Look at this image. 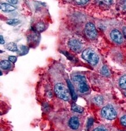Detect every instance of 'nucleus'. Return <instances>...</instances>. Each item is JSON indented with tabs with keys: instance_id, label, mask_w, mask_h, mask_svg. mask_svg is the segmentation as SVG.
<instances>
[{
	"instance_id": "13",
	"label": "nucleus",
	"mask_w": 126,
	"mask_h": 131,
	"mask_svg": "<svg viewBox=\"0 0 126 131\" xmlns=\"http://www.w3.org/2000/svg\"><path fill=\"white\" fill-rule=\"evenodd\" d=\"M119 84L121 88L126 89V75L121 76L120 80H119Z\"/></svg>"
},
{
	"instance_id": "25",
	"label": "nucleus",
	"mask_w": 126,
	"mask_h": 131,
	"mask_svg": "<svg viewBox=\"0 0 126 131\" xmlns=\"http://www.w3.org/2000/svg\"><path fill=\"white\" fill-rule=\"evenodd\" d=\"M0 38H1V39H0V42H1V44H4V43H5V41H4V38L2 35H1V36H0Z\"/></svg>"
},
{
	"instance_id": "2",
	"label": "nucleus",
	"mask_w": 126,
	"mask_h": 131,
	"mask_svg": "<svg viewBox=\"0 0 126 131\" xmlns=\"http://www.w3.org/2000/svg\"><path fill=\"white\" fill-rule=\"evenodd\" d=\"M73 81L77 85V89L80 93H86L90 90L85 76L77 74L72 77Z\"/></svg>"
},
{
	"instance_id": "7",
	"label": "nucleus",
	"mask_w": 126,
	"mask_h": 131,
	"mask_svg": "<svg viewBox=\"0 0 126 131\" xmlns=\"http://www.w3.org/2000/svg\"><path fill=\"white\" fill-rule=\"evenodd\" d=\"M109 37L113 42L116 44L120 45L123 42V35L117 29L112 30L109 33Z\"/></svg>"
},
{
	"instance_id": "17",
	"label": "nucleus",
	"mask_w": 126,
	"mask_h": 131,
	"mask_svg": "<svg viewBox=\"0 0 126 131\" xmlns=\"http://www.w3.org/2000/svg\"><path fill=\"white\" fill-rule=\"evenodd\" d=\"M101 72V74H102L103 75L106 76V77H109V76L110 75L109 70L108 67L106 66H103L102 67Z\"/></svg>"
},
{
	"instance_id": "3",
	"label": "nucleus",
	"mask_w": 126,
	"mask_h": 131,
	"mask_svg": "<svg viewBox=\"0 0 126 131\" xmlns=\"http://www.w3.org/2000/svg\"><path fill=\"white\" fill-rule=\"evenodd\" d=\"M54 91L57 96L65 101H69L70 99V92L69 89L62 83H58L54 88Z\"/></svg>"
},
{
	"instance_id": "12",
	"label": "nucleus",
	"mask_w": 126,
	"mask_h": 131,
	"mask_svg": "<svg viewBox=\"0 0 126 131\" xmlns=\"http://www.w3.org/2000/svg\"><path fill=\"white\" fill-rule=\"evenodd\" d=\"M6 49L12 52H16L18 51V46L14 42H9L6 45Z\"/></svg>"
},
{
	"instance_id": "6",
	"label": "nucleus",
	"mask_w": 126,
	"mask_h": 131,
	"mask_svg": "<svg viewBox=\"0 0 126 131\" xmlns=\"http://www.w3.org/2000/svg\"><path fill=\"white\" fill-rule=\"evenodd\" d=\"M84 32H85L86 37L91 40H95L97 38L98 35V32L95 25L91 22H88L86 25Z\"/></svg>"
},
{
	"instance_id": "14",
	"label": "nucleus",
	"mask_w": 126,
	"mask_h": 131,
	"mask_svg": "<svg viewBox=\"0 0 126 131\" xmlns=\"http://www.w3.org/2000/svg\"><path fill=\"white\" fill-rule=\"evenodd\" d=\"M93 102L97 105H102L103 103V98L102 96H96L93 98Z\"/></svg>"
},
{
	"instance_id": "15",
	"label": "nucleus",
	"mask_w": 126,
	"mask_h": 131,
	"mask_svg": "<svg viewBox=\"0 0 126 131\" xmlns=\"http://www.w3.org/2000/svg\"><path fill=\"white\" fill-rule=\"evenodd\" d=\"M36 29L37 31L42 32L44 31L45 29H46V26H45L44 23L42 22V21H40V22L37 23L36 26Z\"/></svg>"
},
{
	"instance_id": "24",
	"label": "nucleus",
	"mask_w": 126,
	"mask_h": 131,
	"mask_svg": "<svg viewBox=\"0 0 126 131\" xmlns=\"http://www.w3.org/2000/svg\"><path fill=\"white\" fill-rule=\"evenodd\" d=\"M76 3L79 5H84L88 2V1H76Z\"/></svg>"
},
{
	"instance_id": "16",
	"label": "nucleus",
	"mask_w": 126,
	"mask_h": 131,
	"mask_svg": "<svg viewBox=\"0 0 126 131\" xmlns=\"http://www.w3.org/2000/svg\"><path fill=\"white\" fill-rule=\"evenodd\" d=\"M71 109L72 110L78 113H82L84 111V108L82 107L78 106L76 104H73L72 106H71Z\"/></svg>"
},
{
	"instance_id": "5",
	"label": "nucleus",
	"mask_w": 126,
	"mask_h": 131,
	"mask_svg": "<svg viewBox=\"0 0 126 131\" xmlns=\"http://www.w3.org/2000/svg\"><path fill=\"white\" fill-rule=\"evenodd\" d=\"M101 115L104 118L108 120H112L117 117V112L113 107L110 104H108L102 108Z\"/></svg>"
},
{
	"instance_id": "30",
	"label": "nucleus",
	"mask_w": 126,
	"mask_h": 131,
	"mask_svg": "<svg viewBox=\"0 0 126 131\" xmlns=\"http://www.w3.org/2000/svg\"><path fill=\"white\" fill-rule=\"evenodd\" d=\"M125 131H126V130H125Z\"/></svg>"
},
{
	"instance_id": "9",
	"label": "nucleus",
	"mask_w": 126,
	"mask_h": 131,
	"mask_svg": "<svg viewBox=\"0 0 126 131\" xmlns=\"http://www.w3.org/2000/svg\"><path fill=\"white\" fill-rule=\"evenodd\" d=\"M0 8H1V10L2 11L6 13L12 12L16 9V8L15 6L8 3L1 4V5H0Z\"/></svg>"
},
{
	"instance_id": "11",
	"label": "nucleus",
	"mask_w": 126,
	"mask_h": 131,
	"mask_svg": "<svg viewBox=\"0 0 126 131\" xmlns=\"http://www.w3.org/2000/svg\"><path fill=\"white\" fill-rule=\"evenodd\" d=\"M67 84H68L69 89V91H70V94L71 95V97H72L73 99L75 101V100L77 99V96L76 93L75 88H74V86H73V84H71V81L69 80H67Z\"/></svg>"
},
{
	"instance_id": "10",
	"label": "nucleus",
	"mask_w": 126,
	"mask_h": 131,
	"mask_svg": "<svg viewBox=\"0 0 126 131\" xmlns=\"http://www.w3.org/2000/svg\"><path fill=\"white\" fill-rule=\"evenodd\" d=\"M9 60H1L0 62V66L1 69L4 70H9L11 69L12 67V64Z\"/></svg>"
},
{
	"instance_id": "27",
	"label": "nucleus",
	"mask_w": 126,
	"mask_h": 131,
	"mask_svg": "<svg viewBox=\"0 0 126 131\" xmlns=\"http://www.w3.org/2000/svg\"><path fill=\"white\" fill-rule=\"evenodd\" d=\"M8 2L10 4H16L18 3V1H8Z\"/></svg>"
},
{
	"instance_id": "26",
	"label": "nucleus",
	"mask_w": 126,
	"mask_h": 131,
	"mask_svg": "<svg viewBox=\"0 0 126 131\" xmlns=\"http://www.w3.org/2000/svg\"><path fill=\"white\" fill-rule=\"evenodd\" d=\"M123 34H124V36L126 39V27H124L123 28Z\"/></svg>"
},
{
	"instance_id": "1",
	"label": "nucleus",
	"mask_w": 126,
	"mask_h": 131,
	"mask_svg": "<svg viewBox=\"0 0 126 131\" xmlns=\"http://www.w3.org/2000/svg\"><path fill=\"white\" fill-rule=\"evenodd\" d=\"M62 119L66 127L72 131L77 130L81 126V119L76 114L66 113L64 117L60 118Z\"/></svg>"
},
{
	"instance_id": "21",
	"label": "nucleus",
	"mask_w": 126,
	"mask_h": 131,
	"mask_svg": "<svg viewBox=\"0 0 126 131\" xmlns=\"http://www.w3.org/2000/svg\"><path fill=\"white\" fill-rule=\"evenodd\" d=\"M120 123L123 126L126 127V115H123L120 118Z\"/></svg>"
},
{
	"instance_id": "22",
	"label": "nucleus",
	"mask_w": 126,
	"mask_h": 131,
	"mask_svg": "<svg viewBox=\"0 0 126 131\" xmlns=\"http://www.w3.org/2000/svg\"><path fill=\"white\" fill-rule=\"evenodd\" d=\"M93 131H108L106 128H105L103 126H99V127H97L95 128Z\"/></svg>"
},
{
	"instance_id": "23",
	"label": "nucleus",
	"mask_w": 126,
	"mask_h": 131,
	"mask_svg": "<svg viewBox=\"0 0 126 131\" xmlns=\"http://www.w3.org/2000/svg\"><path fill=\"white\" fill-rule=\"evenodd\" d=\"M9 60L12 63H15L17 60V58L15 56H10L9 57Z\"/></svg>"
},
{
	"instance_id": "8",
	"label": "nucleus",
	"mask_w": 126,
	"mask_h": 131,
	"mask_svg": "<svg viewBox=\"0 0 126 131\" xmlns=\"http://www.w3.org/2000/svg\"><path fill=\"white\" fill-rule=\"evenodd\" d=\"M68 47L75 52H80L82 49V44L79 40L71 38L68 41Z\"/></svg>"
},
{
	"instance_id": "19",
	"label": "nucleus",
	"mask_w": 126,
	"mask_h": 131,
	"mask_svg": "<svg viewBox=\"0 0 126 131\" xmlns=\"http://www.w3.org/2000/svg\"><path fill=\"white\" fill-rule=\"evenodd\" d=\"M28 51H29V49H28L26 47H25V46H23V45L20 46V48L19 49V53H21L22 55L27 53Z\"/></svg>"
},
{
	"instance_id": "29",
	"label": "nucleus",
	"mask_w": 126,
	"mask_h": 131,
	"mask_svg": "<svg viewBox=\"0 0 126 131\" xmlns=\"http://www.w3.org/2000/svg\"><path fill=\"white\" fill-rule=\"evenodd\" d=\"M125 96H126V93H125Z\"/></svg>"
},
{
	"instance_id": "18",
	"label": "nucleus",
	"mask_w": 126,
	"mask_h": 131,
	"mask_svg": "<svg viewBox=\"0 0 126 131\" xmlns=\"http://www.w3.org/2000/svg\"><path fill=\"white\" fill-rule=\"evenodd\" d=\"M6 23L10 26H16L17 25H18L19 23H20V21L17 19H9V20H8L7 21H6Z\"/></svg>"
},
{
	"instance_id": "28",
	"label": "nucleus",
	"mask_w": 126,
	"mask_h": 131,
	"mask_svg": "<svg viewBox=\"0 0 126 131\" xmlns=\"http://www.w3.org/2000/svg\"><path fill=\"white\" fill-rule=\"evenodd\" d=\"M123 8L124 10H126V1H124V4H123Z\"/></svg>"
},
{
	"instance_id": "4",
	"label": "nucleus",
	"mask_w": 126,
	"mask_h": 131,
	"mask_svg": "<svg viewBox=\"0 0 126 131\" xmlns=\"http://www.w3.org/2000/svg\"><path fill=\"white\" fill-rule=\"evenodd\" d=\"M82 58L92 66L96 65L99 60L98 55L91 48H87L84 50L82 53Z\"/></svg>"
},
{
	"instance_id": "20",
	"label": "nucleus",
	"mask_w": 126,
	"mask_h": 131,
	"mask_svg": "<svg viewBox=\"0 0 126 131\" xmlns=\"http://www.w3.org/2000/svg\"><path fill=\"white\" fill-rule=\"evenodd\" d=\"M93 123H94V119H93L92 118H90L88 119L87 124V128H90L91 127V126L93 125Z\"/></svg>"
}]
</instances>
